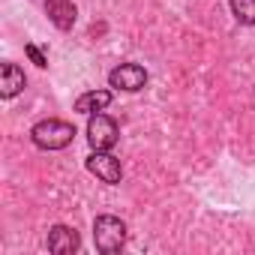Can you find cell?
Segmentation results:
<instances>
[{
	"label": "cell",
	"instance_id": "cell-10",
	"mask_svg": "<svg viewBox=\"0 0 255 255\" xmlns=\"http://www.w3.org/2000/svg\"><path fill=\"white\" fill-rule=\"evenodd\" d=\"M231 12L240 24H255V0H231Z\"/></svg>",
	"mask_w": 255,
	"mask_h": 255
},
{
	"label": "cell",
	"instance_id": "cell-11",
	"mask_svg": "<svg viewBox=\"0 0 255 255\" xmlns=\"http://www.w3.org/2000/svg\"><path fill=\"white\" fill-rule=\"evenodd\" d=\"M24 54H27V57H30V60H33L39 69H45V66H48V57H45V54H42V51H39L33 42H27V45H24Z\"/></svg>",
	"mask_w": 255,
	"mask_h": 255
},
{
	"label": "cell",
	"instance_id": "cell-1",
	"mask_svg": "<svg viewBox=\"0 0 255 255\" xmlns=\"http://www.w3.org/2000/svg\"><path fill=\"white\" fill-rule=\"evenodd\" d=\"M30 138L36 147L42 150H63L72 144L75 138V126L66 123V120H57V117H48V120H39L33 129H30Z\"/></svg>",
	"mask_w": 255,
	"mask_h": 255
},
{
	"label": "cell",
	"instance_id": "cell-9",
	"mask_svg": "<svg viewBox=\"0 0 255 255\" xmlns=\"http://www.w3.org/2000/svg\"><path fill=\"white\" fill-rule=\"evenodd\" d=\"M108 105H111V90H87L75 99L78 114H96V111H105Z\"/></svg>",
	"mask_w": 255,
	"mask_h": 255
},
{
	"label": "cell",
	"instance_id": "cell-8",
	"mask_svg": "<svg viewBox=\"0 0 255 255\" xmlns=\"http://www.w3.org/2000/svg\"><path fill=\"white\" fill-rule=\"evenodd\" d=\"M27 78H24V69L15 66V63H3L0 66V96L3 99H12L24 90Z\"/></svg>",
	"mask_w": 255,
	"mask_h": 255
},
{
	"label": "cell",
	"instance_id": "cell-4",
	"mask_svg": "<svg viewBox=\"0 0 255 255\" xmlns=\"http://www.w3.org/2000/svg\"><path fill=\"white\" fill-rule=\"evenodd\" d=\"M87 171H90V174H96V177H99L102 183H108V186L120 183V177H123L120 159H117V156H111L108 150H93V153L87 156Z\"/></svg>",
	"mask_w": 255,
	"mask_h": 255
},
{
	"label": "cell",
	"instance_id": "cell-5",
	"mask_svg": "<svg viewBox=\"0 0 255 255\" xmlns=\"http://www.w3.org/2000/svg\"><path fill=\"white\" fill-rule=\"evenodd\" d=\"M108 84L117 87V90H126V93H135L147 84V69L138 66V63H120L117 69H111Z\"/></svg>",
	"mask_w": 255,
	"mask_h": 255
},
{
	"label": "cell",
	"instance_id": "cell-7",
	"mask_svg": "<svg viewBox=\"0 0 255 255\" xmlns=\"http://www.w3.org/2000/svg\"><path fill=\"white\" fill-rule=\"evenodd\" d=\"M45 15L57 30H72L78 9H75L72 0H45Z\"/></svg>",
	"mask_w": 255,
	"mask_h": 255
},
{
	"label": "cell",
	"instance_id": "cell-3",
	"mask_svg": "<svg viewBox=\"0 0 255 255\" xmlns=\"http://www.w3.org/2000/svg\"><path fill=\"white\" fill-rule=\"evenodd\" d=\"M117 138H120V129H117V123L108 114H102V111L90 114V120H87V141H90L93 150H111L117 144Z\"/></svg>",
	"mask_w": 255,
	"mask_h": 255
},
{
	"label": "cell",
	"instance_id": "cell-2",
	"mask_svg": "<svg viewBox=\"0 0 255 255\" xmlns=\"http://www.w3.org/2000/svg\"><path fill=\"white\" fill-rule=\"evenodd\" d=\"M93 243H96V249L105 252V255L120 252L123 243H126V225H123V219L108 216V213L99 216V219L93 222Z\"/></svg>",
	"mask_w": 255,
	"mask_h": 255
},
{
	"label": "cell",
	"instance_id": "cell-6",
	"mask_svg": "<svg viewBox=\"0 0 255 255\" xmlns=\"http://www.w3.org/2000/svg\"><path fill=\"white\" fill-rule=\"evenodd\" d=\"M78 246H81L78 231L69 228V225H54L48 231V249L54 255H72V252H78Z\"/></svg>",
	"mask_w": 255,
	"mask_h": 255
}]
</instances>
